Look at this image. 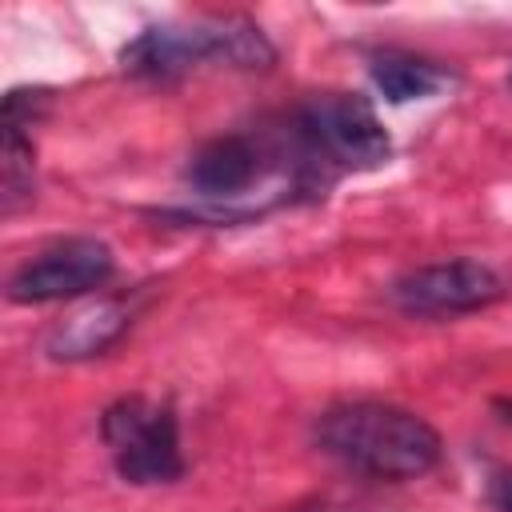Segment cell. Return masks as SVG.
I'll return each mask as SVG.
<instances>
[{
  "mask_svg": "<svg viewBox=\"0 0 512 512\" xmlns=\"http://www.w3.org/2000/svg\"><path fill=\"white\" fill-rule=\"evenodd\" d=\"M276 60L272 40L244 16H212L192 24H156L124 44L120 64L140 80H176L200 64L268 68Z\"/></svg>",
  "mask_w": 512,
  "mask_h": 512,
  "instance_id": "2",
  "label": "cell"
},
{
  "mask_svg": "<svg viewBox=\"0 0 512 512\" xmlns=\"http://www.w3.org/2000/svg\"><path fill=\"white\" fill-rule=\"evenodd\" d=\"M288 124L328 180L340 172H372L392 160V136L360 92H320L304 100Z\"/></svg>",
  "mask_w": 512,
  "mask_h": 512,
  "instance_id": "3",
  "label": "cell"
},
{
  "mask_svg": "<svg viewBox=\"0 0 512 512\" xmlns=\"http://www.w3.org/2000/svg\"><path fill=\"white\" fill-rule=\"evenodd\" d=\"M368 72H372V84L380 88V96L388 104L424 100V96L440 92L452 80L440 64H432L424 56H412V52H376L372 64H368Z\"/></svg>",
  "mask_w": 512,
  "mask_h": 512,
  "instance_id": "9",
  "label": "cell"
},
{
  "mask_svg": "<svg viewBox=\"0 0 512 512\" xmlns=\"http://www.w3.org/2000/svg\"><path fill=\"white\" fill-rule=\"evenodd\" d=\"M36 188V152L24 128L0 124V212L16 216L24 204H32Z\"/></svg>",
  "mask_w": 512,
  "mask_h": 512,
  "instance_id": "10",
  "label": "cell"
},
{
  "mask_svg": "<svg viewBox=\"0 0 512 512\" xmlns=\"http://www.w3.org/2000/svg\"><path fill=\"white\" fill-rule=\"evenodd\" d=\"M488 500H492V508H496V512H512V472H500V476L492 480Z\"/></svg>",
  "mask_w": 512,
  "mask_h": 512,
  "instance_id": "11",
  "label": "cell"
},
{
  "mask_svg": "<svg viewBox=\"0 0 512 512\" xmlns=\"http://www.w3.org/2000/svg\"><path fill=\"white\" fill-rule=\"evenodd\" d=\"M116 272V256L96 236H68L24 260L8 276L12 304H56L104 288Z\"/></svg>",
  "mask_w": 512,
  "mask_h": 512,
  "instance_id": "6",
  "label": "cell"
},
{
  "mask_svg": "<svg viewBox=\"0 0 512 512\" xmlns=\"http://www.w3.org/2000/svg\"><path fill=\"white\" fill-rule=\"evenodd\" d=\"M504 276L484 260H436L392 280L388 296L404 316H464L504 300Z\"/></svg>",
  "mask_w": 512,
  "mask_h": 512,
  "instance_id": "7",
  "label": "cell"
},
{
  "mask_svg": "<svg viewBox=\"0 0 512 512\" xmlns=\"http://www.w3.org/2000/svg\"><path fill=\"white\" fill-rule=\"evenodd\" d=\"M316 444L344 468L372 480H416L440 464V432L400 408L380 400L332 404L316 416Z\"/></svg>",
  "mask_w": 512,
  "mask_h": 512,
  "instance_id": "1",
  "label": "cell"
},
{
  "mask_svg": "<svg viewBox=\"0 0 512 512\" xmlns=\"http://www.w3.org/2000/svg\"><path fill=\"white\" fill-rule=\"evenodd\" d=\"M100 436L128 484H172L184 476L180 424L168 404L124 396L100 416Z\"/></svg>",
  "mask_w": 512,
  "mask_h": 512,
  "instance_id": "4",
  "label": "cell"
},
{
  "mask_svg": "<svg viewBox=\"0 0 512 512\" xmlns=\"http://www.w3.org/2000/svg\"><path fill=\"white\" fill-rule=\"evenodd\" d=\"M132 316H136V304L128 296L88 300L84 308H76L60 324H52V332L44 336V352L52 360H92V356L108 352L128 332Z\"/></svg>",
  "mask_w": 512,
  "mask_h": 512,
  "instance_id": "8",
  "label": "cell"
},
{
  "mask_svg": "<svg viewBox=\"0 0 512 512\" xmlns=\"http://www.w3.org/2000/svg\"><path fill=\"white\" fill-rule=\"evenodd\" d=\"M272 164H284L296 192L300 188V176H296V156H292V140H288V128L280 140H256V136H244V132H228V136H216L208 144H200L184 168V180L188 188L212 204V216L220 212L224 204V220H232V208L236 200H244L264 176Z\"/></svg>",
  "mask_w": 512,
  "mask_h": 512,
  "instance_id": "5",
  "label": "cell"
}]
</instances>
